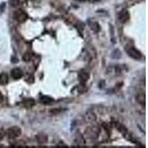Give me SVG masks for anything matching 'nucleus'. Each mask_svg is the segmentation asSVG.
Segmentation results:
<instances>
[{"instance_id": "12", "label": "nucleus", "mask_w": 148, "mask_h": 148, "mask_svg": "<svg viewBox=\"0 0 148 148\" xmlns=\"http://www.w3.org/2000/svg\"><path fill=\"white\" fill-rule=\"evenodd\" d=\"M23 104L26 108H32L35 104V101H34V99H30V98L25 99V100L23 101Z\"/></svg>"}, {"instance_id": "9", "label": "nucleus", "mask_w": 148, "mask_h": 148, "mask_svg": "<svg viewBox=\"0 0 148 148\" xmlns=\"http://www.w3.org/2000/svg\"><path fill=\"white\" fill-rule=\"evenodd\" d=\"M79 79L81 84H85L90 79V74L87 72H85V71H81V73H79Z\"/></svg>"}, {"instance_id": "11", "label": "nucleus", "mask_w": 148, "mask_h": 148, "mask_svg": "<svg viewBox=\"0 0 148 148\" xmlns=\"http://www.w3.org/2000/svg\"><path fill=\"white\" fill-rule=\"evenodd\" d=\"M136 101L139 104L143 106H145V103H146V96H145V94H139L136 96Z\"/></svg>"}, {"instance_id": "19", "label": "nucleus", "mask_w": 148, "mask_h": 148, "mask_svg": "<svg viewBox=\"0 0 148 148\" xmlns=\"http://www.w3.org/2000/svg\"><path fill=\"white\" fill-rule=\"evenodd\" d=\"M2 101H3V96H2V94L0 93V103L2 102Z\"/></svg>"}, {"instance_id": "5", "label": "nucleus", "mask_w": 148, "mask_h": 148, "mask_svg": "<svg viewBox=\"0 0 148 148\" xmlns=\"http://www.w3.org/2000/svg\"><path fill=\"white\" fill-rule=\"evenodd\" d=\"M118 20H119L121 23H126L129 20H130V13L127 10H122L120 11L119 14H118Z\"/></svg>"}, {"instance_id": "8", "label": "nucleus", "mask_w": 148, "mask_h": 148, "mask_svg": "<svg viewBox=\"0 0 148 148\" xmlns=\"http://www.w3.org/2000/svg\"><path fill=\"white\" fill-rule=\"evenodd\" d=\"M40 102L44 105H50L54 102V99L48 96H42L40 98Z\"/></svg>"}, {"instance_id": "16", "label": "nucleus", "mask_w": 148, "mask_h": 148, "mask_svg": "<svg viewBox=\"0 0 148 148\" xmlns=\"http://www.w3.org/2000/svg\"><path fill=\"white\" fill-rule=\"evenodd\" d=\"M32 58H33V55L31 53H26L23 55L22 60L25 62H28L32 59Z\"/></svg>"}, {"instance_id": "17", "label": "nucleus", "mask_w": 148, "mask_h": 148, "mask_svg": "<svg viewBox=\"0 0 148 148\" xmlns=\"http://www.w3.org/2000/svg\"><path fill=\"white\" fill-rule=\"evenodd\" d=\"M8 2L10 4V5L14 7H17L20 3V0H8Z\"/></svg>"}, {"instance_id": "21", "label": "nucleus", "mask_w": 148, "mask_h": 148, "mask_svg": "<svg viewBox=\"0 0 148 148\" xmlns=\"http://www.w3.org/2000/svg\"><path fill=\"white\" fill-rule=\"evenodd\" d=\"M77 2H85V0H76Z\"/></svg>"}, {"instance_id": "4", "label": "nucleus", "mask_w": 148, "mask_h": 148, "mask_svg": "<svg viewBox=\"0 0 148 148\" xmlns=\"http://www.w3.org/2000/svg\"><path fill=\"white\" fill-rule=\"evenodd\" d=\"M127 53L129 55V57H131V58L134 59L139 60L142 58V53L136 48H130L129 49H127Z\"/></svg>"}, {"instance_id": "13", "label": "nucleus", "mask_w": 148, "mask_h": 148, "mask_svg": "<svg viewBox=\"0 0 148 148\" xmlns=\"http://www.w3.org/2000/svg\"><path fill=\"white\" fill-rule=\"evenodd\" d=\"M8 82V76L7 73H1L0 74V85H5Z\"/></svg>"}, {"instance_id": "15", "label": "nucleus", "mask_w": 148, "mask_h": 148, "mask_svg": "<svg viewBox=\"0 0 148 148\" xmlns=\"http://www.w3.org/2000/svg\"><path fill=\"white\" fill-rule=\"evenodd\" d=\"M90 28L92 29V30H94V32H96V33H98V32L100 31L101 30V28H100V25L98 24L97 22H92L90 24Z\"/></svg>"}, {"instance_id": "2", "label": "nucleus", "mask_w": 148, "mask_h": 148, "mask_svg": "<svg viewBox=\"0 0 148 148\" xmlns=\"http://www.w3.org/2000/svg\"><path fill=\"white\" fill-rule=\"evenodd\" d=\"M13 19L18 23H24L28 19V16L23 10L18 9L13 13Z\"/></svg>"}, {"instance_id": "3", "label": "nucleus", "mask_w": 148, "mask_h": 148, "mask_svg": "<svg viewBox=\"0 0 148 148\" xmlns=\"http://www.w3.org/2000/svg\"><path fill=\"white\" fill-rule=\"evenodd\" d=\"M6 133L10 139H15L21 135L22 130L20 129V127H17V126H13V127H10L7 131Z\"/></svg>"}, {"instance_id": "7", "label": "nucleus", "mask_w": 148, "mask_h": 148, "mask_svg": "<svg viewBox=\"0 0 148 148\" xmlns=\"http://www.w3.org/2000/svg\"><path fill=\"white\" fill-rule=\"evenodd\" d=\"M84 118H85V122H87V123L94 122L96 120V113H94L93 111H88V112H87L86 114L85 115Z\"/></svg>"}, {"instance_id": "18", "label": "nucleus", "mask_w": 148, "mask_h": 148, "mask_svg": "<svg viewBox=\"0 0 148 148\" xmlns=\"http://www.w3.org/2000/svg\"><path fill=\"white\" fill-rule=\"evenodd\" d=\"M5 136V132L4 131L3 129L0 128V141H2Z\"/></svg>"}, {"instance_id": "1", "label": "nucleus", "mask_w": 148, "mask_h": 148, "mask_svg": "<svg viewBox=\"0 0 148 148\" xmlns=\"http://www.w3.org/2000/svg\"><path fill=\"white\" fill-rule=\"evenodd\" d=\"M101 133V128L99 126L96 125H93L88 127L86 129L85 133V136H87L89 139H95L99 137V134Z\"/></svg>"}, {"instance_id": "6", "label": "nucleus", "mask_w": 148, "mask_h": 148, "mask_svg": "<svg viewBox=\"0 0 148 148\" xmlns=\"http://www.w3.org/2000/svg\"><path fill=\"white\" fill-rule=\"evenodd\" d=\"M11 77L15 80L20 79L23 76V72L19 67H15L11 71Z\"/></svg>"}, {"instance_id": "10", "label": "nucleus", "mask_w": 148, "mask_h": 148, "mask_svg": "<svg viewBox=\"0 0 148 148\" xmlns=\"http://www.w3.org/2000/svg\"><path fill=\"white\" fill-rule=\"evenodd\" d=\"M48 136L44 133H39L36 136V140L39 144H44L48 142Z\"/></svg>"}, {"instance_id": "20", "label": "nucleus", "mask_w": 148, "mask_h": 148, "mask_svg": "<svg viewBox=\"0 0 148 148\" xmlns=\"http://www.w3.org/2000/svg\"><path fill=\"white\" fill-rule=\"evenodd\" d=\"M90 2H92V3H94V2H99L100 0H88Z\"/></svg>"}, {"instance_id": "14", "label": "nucleus", "mask_w": 148, "mask_h": 148, "mask_svg": "<svg viewBox=\"0 0 148 148\" xmlns=\"http://www.w3.org/2000/svg\"><path fill=\"white\" fill-rule=\"evenodd\" d=\"M116 128L118 129V131H119L123 135H126V134H127V130L123 124H122L118 123V122L116 123Z\"/></svg>"}]
</instances>
